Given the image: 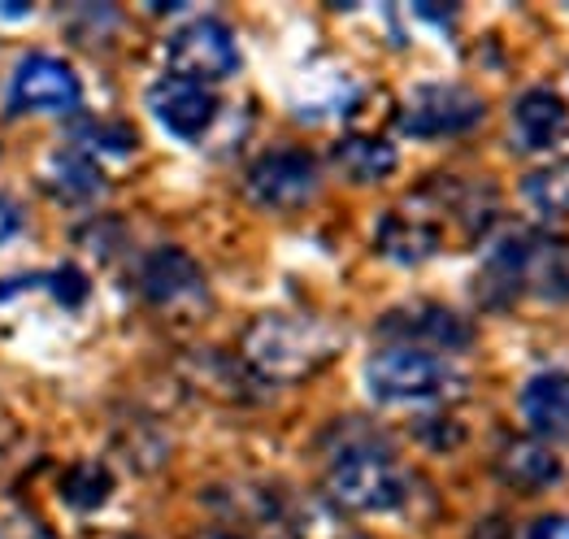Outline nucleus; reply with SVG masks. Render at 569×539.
<instances>
[{"instance_id":"nucleus-1","label":"nucleus","mask_w":569,"mask_h":539,"mask_svg":"<svg viewBox=\"0 0 569 539\" xmlns=\"http://www.w3.org/2000/svg\"><path fill=\"white\" fill-rule=\"evenodd\" d=\"M335 352H339V336L331 327H322L313 318H291V313L257 318L243 336V361L266 383L309 379L331 361Z\"/></svg>"},{"instance_id":"nucleus-2","label":"nucleus","mask_w":569,"mask_h":539,"mask_svg":"<svg viewBox=\"0 0 569 539\" xmlns=\"http://www.w3.org/2000/svg\"><path fill=\"white\" fill-rule=\"evenodd\" d=\"M535 292L548 300L569 296V240H539V236H518L491 248L482 275H478V296L491 305H505L509 296Z\"/></svg>"},{"instance_id":"nucleus-3","label":"nucleus","mask_w":569,"mask_h":539,"mask_svg":"<svg viewBox=\"0 0 569 539\" xmlns=\"http://www.w3.org/2000/svg\"><path fill=\"white\" fill-rule=\"evenodd\" d=\"M366 388L382 405H422V400H457V396H466L470 379L443 352L391 343V348L370 357Z\"/></svg>"},{"instance_id":"nucleus-4","label":"nucleus","mask_w":569,"mask_h":539,"mask_svg":"<svg viewBox=\"0 0 569 539\" xmlns=\"http://www.w3.org/2000/svg\"><path fill=\"white\" fill-rule=\"evenodd\" d=\"M327 491L348 513H391L409 500V479L379 443H343L327 470Z\"/></svg>"},{"instance_id":"nucleus-5","label":"nucleus","mask_w":569,"mask_h":539,"mask_svg":"<svg viewBox=\"0 0 569 539\" xmlns=\"http://www.w3.org/2000/svg\"><path fill=\"white\" fill-rule=\"evenodd\" d=\"M166 61H170V74H183V79H196V83H218V79L236 74L243 57H239V44L227 22L191 18L179 31H170Z\"/></svg>"},{"instance_id":"nucleus-6","label":"nucleus","mask_w":569,"mask_h":539,"mask_svg":"<svg viewBox=\"0 0 569 539\" xmlns=\"http://www.w3.org/2000/svg\"><path fill=\"white\" fill-rule=\"evenodd\" d=\"M487 104L478 92L461 83H422L413 88L400 109V131L413 140H439V136H461L482 122Z\"/></svg>"},{"instance_id":"nucleus-7","label":"nucleus","mask_w":569,"mask_h":539,"mask_svg":"<svg viewBox=\"0 0 569 539\" xmlns=\"http://www.w3.org/2000/svg\"><path fill=\"white\" fill-rule=\"evenodd\" d=\"M379 331L387 340L405 343V348H427V352H443V357L457 352V348H470V340H475L470 318L448 309V305H435V300L391 309L379 322Z\"/></svg>"},{"instance_id":"nucleus-8","label":"nucleus","mask_w":569,"mask_h":539,"mask_svg":"<svg viewBox=\"0 0 569 539\" xmlns=\"http://www.w3.org/2000/svg\"><path fill=\"white\" fill-rule=\"evenodd\" d=\"M318 192V161L305 148H274L248 166V197L261 209H300Z\"/></svg>"},{"instance_id":"nucleus-9","label":"nucleus","mask_w":569,"mask_h":539,"mask_svg":"<svg viewBox=\"0 0 569 539\" xmlns=\"http://www.w3.org/2000/svg\"><path fill=\"white\" fill-rule=\"evenodd\" d=\"M9 100L18 109H27V113H74L83 104V83H79V74L61 57L31 52L13 70Z\"/></svg>"},{"instance_id":"nucleus-10","label":"nucleus","mask_w":569,"mask_h":539,"mask_svg":"<svg viewBox=\"0 0 569 539\" xmlns=\"http://www.w3.org/2000/svg\"><path fill=\"white\" fill-rule=\"evenodd\" d=\"M148 109L179 140H200L218 118L213 92L204 83H196V79H183V74H161L148 88Z\"/></svg>"},{"instance_id":"nucleus-11","label":"nucleus","mask_w":569,"mask_h":539,"mask_svg":"<svg viewBox=\"0 0 569 539\" xmlns=\"http://www.w3.org/2000/svg\"><path fill=\"white\" fill-rule=\"evenodd\" d=\"M569 136V104L552 88H526L513 100V144L522 152H548Z\"/></svg>"},{"instance_id":"nucleus-12","label":"nucleus","mask_w":569,"mask_h":539,"mask_svg":"<svg viewBox=\"0 0 569 539\" xmlns=\"http://www.w3.org/2000/svg\"><path fill=\"white\" fill-rule=\"evenodd\" d=\"M140 292L152 305H161V309L188 305V300H196V296L204 292V275H200V266L191 261L183 248H157V252L143 257Z\"/></svg>"},{"instance_id":"nucleus-13","label":"nucleus","mask_w":569,"mask_h":539,"mask_svg":"<svg viewBox=\"0 0 569 539\" xmlns=\"http://www.w3.org/2000/svg\"><path fill=\"white\" fill-rule=\"evenodd\" d=\"M522 422L539 440H566L569 436V370H539L526 379L518 396Z\"/></svg>"},{"instance_id":"nucleus-14","label":"nucleus","mask_w":569,"mask_h":539,"mask_svg":"<svg viewBox=\"0 0 569 539\" xmlns=\"http://www.w3.org/2000/svg\"><path fill=\"white\" fill-rule=\"evenodd\" d=\"M379 252L400 261V266H418L439 252V227L430 222L422 209H391L379 222Z\"/></svg>"},{"instance_id":"nucleus-15","label":"nucleus","mask_w":569,"mask_h":539,"mask_svg":"<svg viewBox=\"0 0 569 539\" xmlns=\"http://www.w3.org/2000/svg\"><path fill=\"white\" fill-rule=\"evenodd\" d=\"M561 457L543 440H509L500 452V479L518 491H543L561 479Z\"/></svg>"},{"instance_id":"nucleus-16","label":"nucleus","mask_w":569,"mask_h":539,"mask_svg":"<svg viewBox=\"0 0 569 539\" xmlns=\"http://www.w3.org/2000/svg\"><path fill=\"white\" fill-rule=\"evenodd\" d=\"M331 157L352 183H379L396 170V148L379 136H343Z\"/></svg>"},{"instance_id":"nucleus-17","label":"nucleus","mask_w":569,"mask_h":539,"mask_svg":"<svg viewBox=\"0 0 569 539\" xmlns=\"http://www.w3.org/2000/svg\"><path fill=\"white\" fill-rule=\"evenodd\" d=\"M48 188L61 200L83 204V200H96L104 192V179H100V166H96L88 152L66 148V152L48 157Z\"/></svg>"},{"instance_id":"nucleus-18","label":"nucleus","mask_w":569,"mask_h":539,"mask_svg":"<svg viewBox=\"0 0 569 539\" xmlns=\"http://www.w3.org/2000/svg\"><path fill=\"white\" fill-rule=\"evenodd\" d=\"M522 192L539 213H548V218H569V157L566 161L543 166V170H535V174L526 179Z\"/></svg>"},{"instance_id":"nucleus-19","label":"nucleus","mask_w":569,"mask_h":539,"mask_svg":"<svg viewBox=\"0 0 569 539\" xmlns=\"http://www.w3.org/2000/svg\"><path fill=\"white\" fill-rule=\"evenodd\" d=\"M109 491H113V475H109L100 461L74 466V470L66 475V483H61V496H66L74 509H100V505L109 500Z\"/></svg>"},{"instance_id":"nucleus-20","label":"nucleus","mask_w":569,"mask_h":539,"mask_svg":"<svg viewBox=\"0 0 569 539\" xmlns=\"http://www.w3.org/2000/svg\"><path fill=\"white\" fill-rule=\"evenodd\" d=\"M74 140H79V152H88V148L131 152V148H136V136H131V127H109V122H83V127L74 131Z\"/></svg>"},{"instance_id":"nucleus-21","label":"nucleus","mask_w":569,"mask_h":539,"mask_svg":"<svg viewBox=\"0 0 569 539\" xmlns=\"http://www.w3.org/2000/svg\"><path fill=\"white\" fill-rule=\"evenodd\" d=\"M48 288L52 296L61 300V305H83V296H88V279H83V270H74V266H61L57 275H48Z\"/></svg>"},{"instance_id":"nucleus-22","label":"nucleus","mask_w":569,"mask_h":539,"mask_svg":"<svg viewBox=\"0 0 569 539\" xmlns=\"http://www.w3.org/2000/svg\"><path fill=\"white\" fill-rule=\"evenodd\" d=\"M0 539H52L36 518H9L0 522Z\"/></svg>"},{"instance_id":"nucleus-23","label":"nucleus","mask_w":569,"mask_h":539,"mask_svg":"<svg viewBox=\"0 0 569 539\" xmlns=\"http://www.w3.org/2000/svg\"><path fill=\"white\" fill-rule=\"evenodd\" d=\"M530 539H569V513H543L530 527Z\"/></svg>"},{"instance_id":"nucleus-24","label":"nucleus","mask_w":569,"mask_h":539,"mask_svg":"<svg viewBox=\"0 0 569 539\" xmlns=\"http://www.w3.org/2000/svg\"><path fill=\"white\" fill-rule=\"evenodd\" d=\"M18 227H22V213L13 209V200L0 197V244H9L18 236Z\"/></svg>"},{"instance_id":"nucleus-25","label":"nucleus","mask_w":569,"mask_h":539,"mask_svg":"<svg viewBox=\"0 0 569 539\" xmlns=\"http://www.w3.org/2000/svg\"><path fill=\"white\" fill-rule=\"evenodd\" d=\"M196 539H257V536H243V531H218V527H213V531H200Z\"/></svg>"},{"instance_id":"nucleus-26","label":"nucleus","mask_w":569,"mask_h":539,"mask_svg":"<svg viewBox=\"0 0 569 539\" xmlns=\"http://www.w3.org/2000/svg\"><path fill=\"white\" fill-rule=\"evenodd\" d=\"M4 443H9V427L0 422V452H4Z\"/></svg>"}]
</instances>
